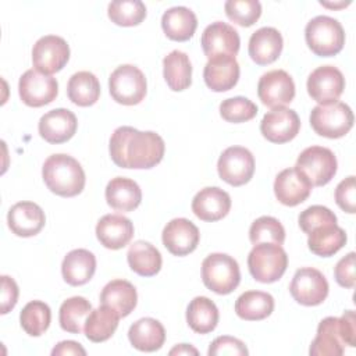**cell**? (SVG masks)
<instances>
[{"mask_svg":"<svg viewBox=\"0 0 356 356\" xmlns=\"http://www.w3.org/2000/svg\"><path fill=\"white\" fill-rule=\"evenodd\" d=\"M128 339L138 350L154 352L164 345L165 330L159 320L143 317L129 327Z\"/></svg>","mask_w":356,"mask_h":356,"instance_id":"26","label":"cell"},{"mask_svg":"<svg viewBox=\"0 0 356 356\" xmlns=\"http://www.w3.org/2000/svg\"><path fill=\"white\" fill-rule=\"evenodd\" d=\"M51 312L49 305L42 300H31L25 305L19 314L22 330L31 337L42 335L50 325Z\"/></svg>","mask_w":356,"mask_h":356,"instance_id":"39","label":"cell"},{"mask_svg":"<svg viewBox=\"0 0 356 356\" xmlns=\"http://www.w3.org/2000/svg\"><path fill=\"white\" fill-rule=\"evenodd\" d=\"M202 280L210 291L228 295L241 282L238 261L225 253H211L202 263Z\"/></svg>","mask_w":356,"mask_h":356,"instance_id":"5","label":"cell"},{"mask_svg":"<svg viewBox=\"0 0 356 356\" xmlns=\"http://www.w3.org/2000/svg\"><path fill=\"white\" fill-rule=\"evenodd\" d=\"M239 72V64L235 57L224 56L207 61L203 70V78L213 92H227L238 83Z\"/></svg>","mask_w":356,"mask_h":356,"instance_id":"24","label":"cell"},{"mask_svg":"<svg viewBox=\"0 0 356 356\" xmlns=\"http://www.w3.org/2000/svg\"><path fill=\"white\" fill-rule=\"evenodd\" d=\"M257 114V106L243 96H235L229 97L221 102L220 104V115L234 124L245 122L256 117Z\"/></svg>","mask_w":356,"mask_h":356,"instance_id":"43","label":"cell"},{"mask_svg":"<svg viewBox=\"0 0 356 356\" xmlns=\"http://www.w3.org/2000/svg\"><path fill=\"white\" fill-rule=\"evenodd\" d=\"M70 58V46L61 36L46 35L36 40L32 49L35 70L43 74H54L64 68Z\"/></svg>","mask_w":356,"mask_h":356,"instance_id":"12","label":"cell"},{"mask_svg":"<svg viewBox=\"0 0 356 356\" xmlns=\"http://www.w3.org/2000/svg\"><path fill=\"white\" fill-rule=\"evenodd\" d=\"M7 222L13 234L29 238L42 231L46 222L44 211L33 202H18L8 210Z\"/></svg>","mask_w":356,"mask_h":356,"instance_id":"20","label":"cell"},{"mask_svg":"<svg viewBox=\"0 0 356 356\" xmlns=\"http://www.w3.org/2000/svg\"><path fill=\"white\" fill-rule=\"evenodd\" d=\"M218 309L213 300L206 296H196L186 309V321L197 334H209L218 324Z\"/></svg>","mask_w":356,"mask_h":356,"instance_id":"36","label":"cell"},{"mask_svg":"<svg viewBox=\"0 0 356 356\" xmlns=\"http://www.w3.org/2000/svg\"><path fill=\"white\" fill-rule=\"evenodd\" d=\"M305 38L309 49L320 57L338 54L345 44L342 25L327 15H317L305 28Z\"/></svg>","mask_w":356,"mask_h":356,"instance_id":"3","label":"cell"},{"mask_svg":"<svg viewBox=\"0 0 356 356\" xmlns=\"http://www.w3.org/2000/svg\"><path fill=\"white\" fill-rule=\"evenodd\" d=\"M127 260L132 271L142 277H153L161 268V254L152 243L146 241L134 242L127 253Z\"/></svg>","mask_w":356,"mask_h":356,"instance_id":"33","label":"cell"},{"mask_svg":"<svg viewBox=\"0 0 356 356\" xmlns=\"http://www.w3.org/2000/svg\"><path fill=\"white\" fill-rule=\"evenodd\" d=\"M170 355H199V352L188 343H179L170 350Z\"/></svg>","mask_w":356,"mask_h":356,"instance_id":"51","label":"cell"},{"mask_svg":"<svg viewBox=\"0 0 356 356\" xmlns=\"http://www.w3.org/2000/svg\"><path fill=\"white\" fill-rule=\"evenodd\" d=\"M217 171L222 181L232 186H241L250 181L254 172V157L246 147H227L217 163Z\"/></svg>","mask_w":356,"mask_h":356,"instance_id":"10","label":"cell"},{"mask_svg":"<svg viewBox=\"0 0 356 356\" xmlns=\"http://www.w3.org/2000/svg\"><path fill=\"white\" fill-rule=\"evenodd\" d=\"M18 300V285L17 282L8 277L1 275V314H7L14 309Z\"/></svg>","mask_w":356,"mask_h":356,"instance_id":"48","label":"cell"},{"mask_svg":"<svg viewBox=\"0 0 356 356\" xmlns=\"http://www.w3.org/2000/svg\"><path fill=\"white\" fill-rule=\"evenodd\" d=\"M108 89L111 97L124 106L139 104L147 90L145 74L132 64L117 67L108 78Z\"/></svg>","mask_w":356,"mask_h":356,"instance_id":"7","label":"cell"},{"mask_svg":"<svg viewBox=\"0 0 356 356\" xmlns=\"http://www.w3.org/2000/svg\"><path fill=\"white\" fill-rule=\"evenodd\" d=\"M249 353L246 345L234 337L222 335L216 338L207 350L209 356H246Z\"/></svg>","mask_w":356,"mask_h":356,"instance_id":"45","label":"cell"},{"mask_svg":"<svg viewBox=\"0 0 356 356\" xmlns=\"http://www.w3.org/2000/svg\"><path fill=\"white\" fill-rule=\"evenodd\" d=\"M90 312L92 305L83 296H72L64 300L58 312V321L61 328L71 334H81Z\"/></svg>","mask_w":356,"mask_h":356,"instance_id":"38","label":"cell"},{"mask_svg":"<svg viewBox=\"0 0 356 356\" xmlns=\"http://www.w3.org/2000/svg\"><path fill=\"white\" fill-rule=\"evenodd\" d=\"M107 204L117 211H134L142 200V191L139 185L125 177L113 178L106 186Z\"/></svg>","mask_w":356,"mask_h":356,"instance_id":"27","label":"cell"},{"mask_svg":"<svg viewBox=\"0 0 356 356\" xmlns=\"http://www.w3.org/2000/svg\"><path fill=\"white\" fill-rule=\"evenodd\" d=\"M200 43L204 56L211 60L224 56L235 57L239 51L241 39L238 31L234 26L222 21H216L206 26L202 33Z\"/></svg>","mask_w":356,"mask_h":356,"instance_id":"14","label":"cell"},{"mask_svg":"<svg viewBox=\"0 0 356 356\" xmlns=\"http://www.w3.org/2000/svg\"><path fill=\"white\" fill-rule=\"evenodd\" d=\"M100 302L114 309L120 317H127L136 306L138 293L129 281L113 280L102 289Z\"/></svg>","mask_w":356,"mask_h":356,"instance_id":"30","label":"cell"},{"mask_svg":"<svg viewBox=\"0 0 356 356\" xmlns=\"http://www.w3.org/2000/svg\"><path fill=\"white\" fill-rule=\"evenodd\" d=\"M249 239L253 245L264 242L282 245L285 241V229L277 218L271 216H263L252 222L249 229Z\"/></svg>","mask_w":356,"mask_h":356,"instance_id":"41","label":"cell"},{"mask_svg":"<svg viewBox=\"0 0 356 356\" xmlns=\"http://www.w3.org/2000/svg\"><path fill=\"white\" fill-rule=\"evenodd\" d=\"M257 95L261 103L267 107H284L295 97L293 79L284 70L268 71L259 79Z\"/></svg>","mask_w":356,"mask_h":356,"instance_id":"15","label":"cell"},{"mask_svg":"<svg viewBox=\"0 0 356 356\" xmlns=\"http://www.w3.org/2000/svg\"><path fill=\"white\" fill-rule=\"evenodd\" d=\"M274 310V298L261 291L243 292L235 302L238 317L246 321H259L268 317Z\"/></svg>","mask_w":356,"mask_h":356,"instance_id":"35","label":"cell"},{"mask_svg":"<svg viewBox=\"0 0 356 356\" xmlns=\"http://www.w3.org/2000/svg\"><path fill=\"white\" fill-rule=\"evenodd\" d=\"M96 236L104 248L117 250L131 242L134 224L121 214H106L97 221Z\"/></svg>","mask_w":356,"mask_h":356,"instance_id":"22","label":"cell"},{"mask_svg":"<svg viewBox=\"0 0 356 356\" xmlns=\"http://www.w3.org/2000/svg\"><path fill=\"white\" fill-rule=\"evenodd\" d=\"M96 271V257L88 249H74L67 253L61 264L63 278L72 286L89 282Z\"/></svg>","mask_w":356,"mask_h":356,"instance_id":"25","label":"cell"},{"mask_svg":"<svg viewBox=\"0 0 356 356\" xmlns=\"http://www.w3.org/2000/svg\"><path fill=\"white\" fill-rule=\"evenodd\" d=\"M53 356H58V355H86V350L81 346V343L75 342V341H63L60 343H57L53 350H51Z\"/></svg>","mask_w":356,"mask_h":356,"instance_id":"50","label":"cell"},{"mask_svg":"<svg viewBox=\"0 0 356 356\" xmlns=\"http://www.w3.org/2000/svg\"><path fill=\"white\" fill-rule=\"evenodd\" d=\"M163 75L174 92L185 90L192 83V64L186 53L172 50L163 60Z\"/></svg>","mask_w":356,"mask_h":356,"instance_id":"32","label":"cell"},{"mask_svg":"<svg viewBox=\"0 0 356 356\" xmlns=\"http://www.w3.org/2000/svg\"><path fill=\"white\" fill-rule=\"evenodd\" d=\"M310 125L320 136L338 139L345 136L353 127V113L342 102L318 104L310 113Z\"/></svg>","mask_w":356,"mask_h":356,"instance_id":"6","label":"cell"},{"mask_svg":"<svg viewBox=\"0 0 356 356\" xmlns=\"http://www.w3.org/2000/svg\"><path fill=\"white\" fill-rule=\"evenodd\" d=\"M295 167L306 175L312 186H323L334 178L338 163L328 147L310 146L298 156Z\"/></svg>","mask_w":356,"mask_h":356,"instance_id":"8","label":"cell"},{"mask_svg":"<svg viewBox=\"0 0 356 356\" xmlns=\"http://www.w3.org/2000/svg\"><path fill=\"white\" fill-rule=\"evenodd\" d=\"M46 186L56 195L72 197L85 188V171L74 157L63 153L51 154L42 167Z\"/></svg>","mask_w":356,"mask_h":356,"instance_id":"2","label":"cell"},{"mask_svg":"<svg viewBox=\"0 0 356 356\" xmlns=\"http://www.w3.org/2000/svg\"><path fill=\"white\" fill-rule=\"evenodd\" d=\"M78 121L68 108H54L43 114L39 120V135L49 143L58 145L70 140L76 132Z\"/></svg>","mask_w":356,"mask_h":356,"instance_id":"19","label":"cell"},{"mask_svg":"<svg viewBox=\"0 0 356 356\" xmlns=\"http://www.w3.org/2000/svg\"><path fill=\"white\" fill-rule=\"evenodd\" d=\"M224 8L227 17L241 26H252L261 15V4L257 0H228Z\"/></svg>","mask_w":356,"mask_h":356,"instance_id":"42","label":"cell"},{"mask_svg":"<svg viewBox=\"0 0 356 356\" xmlns=\"http://www.w3.org/2000/svg\"><path fill=\"white\" fill-rule=\"evenodd\" d=\"M163 245L174 256H186L192 253L200 239L197 227L188 218H174L163 229Z\"/></svg>","mask_w":356,"mask_h":356,"instance_id":"17","label":"cell"},{"mask_svg":"<svg viewBox=\"0 0 356 356\" xmlns=\"http://www.w3.org/2000/svg\"><path fill=\"white\" fill-rule=\"evenodd\" d=\"M161 28L168 39L185 42L193 36L197 28V18L188 7H171L161 17Z\"/></svg>","mask_w":356,"mask_h":356,"instance_id":"28","label":"cell"},{"mask_svg":"<svg viewBox=\"0 0 356 356\" xmlns=\"http://www.w3.org/2000/svg\"><path fill=\"white\" fill-rule=\"evenodd\" d=\"M355 252H350L345 257H342L335 266V281L343 288L355 286Z\"/></svg>","mask_w":356,"mask_h":356,"instance_id":"47","label":"cell"},{"mask_svg":"<svg viewBox=\"0 0 356 356\" xmlns=\"http://www.w3.org/2000/svg\"><path fill=\"white\" fill-rule=\"evenodd\" d=\"M248 267L252 277L263 284L278 281L288 267V256L281 245L257 243L248 256Z\"/></svg>","mask_w":356,"mask_h":356,"instance_id":"4","label":"cell"},{"mask_svg":"<svg viewBox=\"0 0 356 356\" xmlns=\"http://www.w3.org/2000/svg\"><path fill=\"white\" fill-rule=\"evenodd\" d=\"M328 282L321 271L313 267H302L296 270L289 292L292 298L303 306L321 305L328 296Z\"/></svg>","mask_w":356,"mask_h":356,"instance_id":"9","label":"cell"},{"mask_svg":"<svg viewBox=\"0 0 356 356\" xmlns=\"http://www.w3.org/2000/svg\"><path fill=\"white\" fill-rule=\"evenodd\" d=\"M18 93L29 107H42L51 103L58 93L57 79L38 70L25 71L18 82Z\"/></svg>","mask_w":356,"mask_h":356,"instance_id":"11","label":"cell"},{"mask_svg":"<svg viewBox=\"0 0 356 356\" xmlns=\"http://www.w3.org/2000/svg\"><path fill=\"white\" fill-rule=\"evenodd\" d=\"M343 341L339 330L338 317H325L317 327V335L310 345L312 356H341L343 353Z\"/></svg>","mask_w":356,"mask_h":356,"instance_id":"29","label":"cell"},{"mask_svg":"<svg viewBox=\"0 0 356 356\" xmlns=\"http://www.w3.org/2000/svg\"><path fill=\"white\" fill-rule=\"evenodd\" d=\"M68 99L81 107L95 104L100 96V83L95 74L89 71L75 72L67 85Z\"/></svg>","mask_w":356,"mask_h":356,"instance_id":"37","label":"cell"},{"mask_svg":"<svg viewBox=\"0 0 356 356\" xmlns=\"http://www.w3.org/2000/svg\"><path fill=\"white\" fill-rule=\"evenodd\" d=\"M110 156L121 168L147 170L156 167L164 156L163 138L153 131H138L132 127H118L110 138Z\"/></svg>","mask_w":356,"mask_h":356,"instance_id":"1","label":"cell"},{"mask_svg":"<svg viewBox=\"0 0 356 356\" xmlns=\"http://www.w3.org/2000/svg\"><path fill=\"white\" fill-rule=\"evenodd\" d=\"M339 330L341 337L345 345L355 348L356 346V318L353 310H346L342 317H339Z\"/></svg>","mask_w":356,"mask_h":356,"instance_id":"49","label":"cell"},{"mask_svg":"<svg viewBox=\"0 0 356 356\" xmlns=\"http://www.w3.org/2000/svg\"><path fill=\"white\" fill-rule=\"evenodd\" d=\"M307 93L318 104L338 102L345 89V78L334 65L317 67L307 78Z\"/></svg>","mask_w":356,"mask_h":356,"instance_id":"13","label":"cell"},{"mask_svg":"<svg viewBox=\"0 0 356 356\" xmlns=\"http://www.w3.org/2000/svg\"><path fill=\"white\" fill-rule=\"evenodd\" d=\"M284 40L278 29L263 26L252 33L249 39V56L259 65L274 63L282 51Z\"/></svg>","mask_w":356,"mask_h":356,"instance_id":"23","label":"cell"},{"mask_svg":"<svg viewBox=\"0 0 356 356\" xmlns=\"http://www.w3.org/2000/svg\"><path fill=\"white\" fill-rule=\"evenodd\" d=\"M229 209L231 197L218 186L200 189L192 200V211L202 221H218L228 214Z\"/></svg>","mask_w":356,"mask_h":356,"instance_id":"21","label":"cell"},{"mask_svg":"<svg viewBox=\"0 0 356 356\" xmlns=\"http://www.w3.org/2000/svg\"><path fill=\"white\" fill-rule=\"evenodd\" d=\"M312 184L303 172L296 167L285 168L275 177L274 181V193L280 203L293 207L305 202L310 192Z\"/></svg>","mask_w":356,"mask_h":356,"instance_id":"18","label":"cell"},{"mask_svg":"<svg viewBox=\"0 0 356 356\" xmlns=\"http://www.w3.org/2000/svg\"><path fill=\"white\" fill-rule=\"evenodd\" d=\"M346 232L337 224H327L314 228L307 238L309 249L321 257L334 256L346 243Z\"/></svg>","mask_w":356,"mask_h":356,"instance_id":"31","label":"cell"},{"mask_svg":"<svg viewBox=\"0 0 356 356\" xmlns=\"http://www.w3.org/2000/svg\"><path fill=\"white\" fill-rule=\"evenodd\" d=\"M300 129V120L295 110L277 107L266 113L260 122L261 135L273 143H285L292 140Z\"/></svg>","mask_w":356,"mask_h":356,"instance_id":"16","label":"cell"},{"mask_svg":"<svg viewBox=\"0 0 356 356\" xmlns=\"http://www.w3.org/2000/svg\"><path fill=\"white\" fill-rule=\"evenodd\" d=\"M335 202L346 213L353 214L356 210V185L355 177L350 175L341 181L335 189Z\"/></svg>","mask_w":356,"mask_h":356,"instance_id":"46","label":"cell"},{"mask_svg":"<svg viewBox=\"0 0 356 356\" xmlns=\"http://www.w3.org/2000/svg\"><path fill=\"white\" fill-rule=\"evenodd\" d=\"M299 227L305 234H310L314 228L327 225V224H337V216L325 206L314 204L307 207L299 214Z\"/></svg>","mask_w":356,"mask_h":356,"instance_id":"44","label":"cell"},{"mask_svg":"<svg viewBox=\"0 0 356 356\" xmlns=\"http://www.w3.org/2000/svg\"><path fill=\"white\" fill-rule=\"evenodd\" d=\"M320 4L321 6H325V7H330V8H337V7H346L348 4H350V1H348V3H339V4H337V3H334V4H328V3H325V1H320Z\"/></svg>","mask_w":356,"mask_h":356,"instance_id":"52","label":"cell"},{"mask_svg":"<svg viewBox=\"0 0 356 356\" xmlns=\"http://www.w3.org/2000/svg\"><path fill=\"white\" fill-rule=\"evenodd\" d=\"M118 321L120 314L110 306L102 305L88 316L83 327L85 335L92 342H104L115 332Z\"/></svg>","mask_w":356,"mask_h":356,"instance_id":"34","label":"cell"},{"mask_svg":"<svg viewBox=\"0 0 356 356\" xmlns=\"http://www.w3.org/2000/svg\"><path fill=\"white\" fill-rule=\"evenodd\" d=\"M108 18L120 26L139 25L146 17V6L140 0H117L108 4Z\"/></svg>","mask_w":356,"mask_h":356,"instance_id":"40","label":"cell"}]
</instances>
